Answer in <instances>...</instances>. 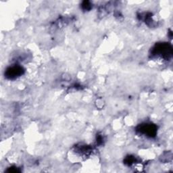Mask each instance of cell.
<instances>
[{"label":"cell","mask_w":173,"mask_h":173,"mask_svg":"<svg viewBox=\"0 0 173 173\" xmlns=\"http://www.w3.org/2000/svg\"><path fill=\"white\" fill-rule=\"evenodd\" d=\"M22 68L18 66H14L10 67L7 69L5 72V75L8 78H14L22 74Z\"/></svg>","instance_id":"obj_1"},{"label":"cell","mask_w":173,"mask_h":173,"mask_svg":"<svg viewBox=\"0 0 173 173\" xmlns=\"http://www.w3.org/2000/svg\"><path fill=\"white\" fill-rule=\"evenodd\" d=\"M141 131L143 132L145 134H147V135H154L155 133V129L154 127H152L151 124L148 125V124H145L141 127Z\"/></svg>","instance_id":"obj_2"},{"label":"cell","mask_w":173,"mask_h":173,"mask_svg":"<svg viewBox=\"0 0 173 173\" xmlns=\"http://www.w3.org/2000/svg\"><path fill=\"white\" fill-rule=\"evenodd\" d=\"M89 3L88 2H85L83 3V4H82V7H83V8H86V10H88V7L89 6Z\"/></svg>","instance_id":"obj_3"}]
</instances>
